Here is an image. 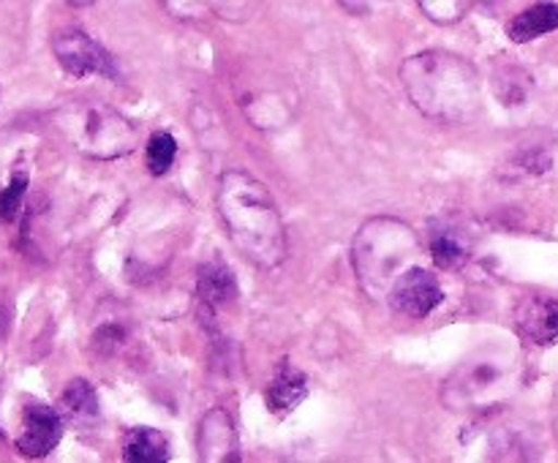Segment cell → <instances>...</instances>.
<instances>
[{"instance_id":"1","label":"cell","mask_w":558,"mask_h":463,"mask_svg":"<svg viewBox=\"0 0 558 463\" xmlns=\"http://www.w3.org/2000/svg\"><path fill=\"white\" fill-rule=\"evenodd\" d=\"M216 205L240 254L259 270H276L287 259V227L276 199L262 180L245 169H227L218 178Z\"/></svg>"},{"instance_id":"2","label":"cell","mask_w":558,"mask_h":463,"mask_svg":"<svg viewBox=\"0 0 558 463\" xmlns=\"http://www.w3.org/2000/svg\"><path fill=\"white\" fill-rule=\"evenodd\" d=\"M409 101L436 123H463L480 109V74L472 60L445 49H425L401 65Z\"/></svg>"},{"instance_id":"3","label":"cell","mask_w":558,"mask_h":463,"mask_svg":"<svg viewBox=\"0 0 558 463\" xmlns=\"http://www.w3.org/2000/svg\"><path fill=\"white\" fill-rule=\"evenodd\" d=\"M420 240L401 218L379 216L360 227L352 243V265L357 281L371 300H385L398 278L414 267Z\"/></svg>"},{"instance_id":"4","label":"cell","mask_w":558,"mask_h":463,"mask_svg":"<svg viewBox=\"0 0 558 463\" xmlns=\"http://www.w3.org/2000/svg\"><path fill=\"white\" fill-rule=\"evenodd\" d=\"M518 381V360L505 349H480L463 360L441 387V401L452 412L490 409L505 401Z\"/></svg>"},{"instance_id":"5","label":"cell","mask_w":558,"mask_h":463,"mask_svg":"<svg viewBox=\"0 0 558 463\" xmlns=\"http://www.w3.org/2000/svg\"><path fill=\"white\" fill-rule=\"evenodd\" d=\"M65 139L90 158H120L136 147V129L131 120L98 101H71L58 112Z\"/></svg>"},{"instance_id":"6","label":"cell","mask_w":558,"mask_h":463,"mask_svg":"<svg viewBox=\"0 0 558 463\" xmlns=\"http://www.w3.org/2000/svg\"><path fill=\"white\" fill-rule=\"evenodd\" d=\"M52 52L58 58L60 69L65 74L76 76H90V74H114L112 54L96 41V38L87 36L80 27H69V31L54 33L52 38Z\"/></svg>"},{"instance_id":"7","label":"cell","mask_w":558,"mask_h":463,"mask_svg":"<svg viewBox=\"0 0 558 463\" xmlns=\"http://www.w3.org/2000/svg\"><path fill=\"white\" fill-rule=\"evenodd\" d=\"M441 297H445V292H441L439 278L417 265L409 267L387 294L392 308L403 316H412V319H425L441 303Z\"/></svg>"},{"instance_id":"8","label":"cell","mask_w":558,"mask_h":463,"mask_svg":"<svg viewBox=\"0 0 558 463\" xmlns=\"http://www.w3.org/2000/svg\"><path fill=\"white\" fill-rule=\"evenodd\" d=\"M63 423L58 409L44 403H27L22 412V430L16 436V450L25 458H44L63 439Z\"/></svg>"},{"instance_id":"9","label":"cell","mask_w":558,"mask_h":463,"mask_svg":"<svg viewBox=\"0 0 558 463\" xmlns=\"http://www.w3.org/2000/svg\"><path fill=\"white\" fill-rule=\"evenodd\" d=\"M515 327L526 341L548 346L558 341V300L529 294L515 305Z\"/></svg>"},{"instance_id":"10","label":"cell","mask_w":558,"mask_h":463,"mask_svg":"<svg viewBox=\"0 0 558 463\" xmlns=\"http://www.w3.org/2000/svg\"><path fill=\"white\" fill-rule=\"evenodd\" d=\"M196 444L205 463L238 461V430H234L232 417L223 409H210L199 423Z\"/></svg>"},{"instance_id":"11","label":"cell","mask_w":558,"mask_h":463,"mask_svg":"<svg viewBox=\"0 0 558 463\" xmlns=\"http://www.w3.org/2000/svg\"><path fill=\"white\" fill-rule=\"evenodd\" d=\"M558 27V3L554 0H539V3L529 5L526 11H521L518 16H512L510 25H507V36L515 44H529L534 38L545 36V33H554Z\"/></svg>"},{"instance_id":"12","label":"cell","mask_w":558,"mask_h":463,"mask_svg":"<svg viewBox=\"0 0 558 463\" xmlns=\"http://www.w3.org/2000/svg\"><path fill=\"white\" fill-rule=\"evenodd\" d=\"M60 417L69 425H76V428H85L93 419L98 417V395L93 390L90 381L74 379L65 385V390L60 392L58 401Z\"/></svg>"},{"instance_id":"13","label":"cell","mask_w":558,"mask_h":463,"mask_svg":"<svg viewBox=\"0 0 558 463\" xmlns=\"http://www.w3.org/2000/svg\"><path fill=\"white\" fill-rule=\"evenodd\" d=\"M196 292H199L205 305L223 308V305L234 303V297H238V283H234L232 270L223 261H207V265H202L199 278H196Z\"/></svg>"},{"instance_id":"14","label":"cell","mask_w":558,"mask_h":463,"mask_svg":"<svg viewBox=\"0 0 558 463\" xmlns=\"http://www.w3.org/2000/svg\"><path fill=\"white\" fill-rule=\"evenodd\" d=\"M430 256L445 270H458L469 261V240L461 229L436 223L430 229Z\"/></svg>"},{"instance_id":"15","label":"cell","mask_w":558,"mask_h":463,"mask_svg":"<svg viewBox=\"0 0 558 463\" xmlns=\"http://www.w3.org/2000/svg\"><path fill=\"white\" fill-rule=\"evenodd\" d=\"M123 461L129 463L169 461V439L156 428H131L123 441Z\"/></svg>"},{"instance_id":"16","label":"cell","mask_w":558,"mask_h":463,"mask_svg":"<svg viewBox=\"0 0 558 463\" xmlns=\"http://www.w3.org/2000/svg\"><path fill=\"white\" fill-rule=\"evenodd\" d=\"M308 395V385H305V376L300 370L283 365L281 374L272 379L270 390H267V406H270L272 414H289L294 406H298L303 398Z\"/></svg>"},{"instance_id":"17","label":"cell","mask_w":558,"mask_h":463,"mask_svg":"<svg viewBox=\"0 0 558 463\" xmlns=\"http://www.w3.org/2000/svg\"><path fill=\"white\" fill-rule=\"evenodd\" d=\"M174 156H178V142L169 131H158V134L150 136V142H147V169L153 174H167L169 167L174 163Z\"/></svg>"},{"instance_id":"18","label":"cell","mask_w":558,"mask_h":463,"mask_svg":"<svg viewBox=\"0 0 558 463\" xmlns=\"http://www.w3.org/2000/svg\"><path fill=\"white\" fill-rule=\"evenodd\" d=\"M27 183H31V180H27L25 169H16V172L11 174L9 185L0 191V221H16V216H20L22 210V199H25Z\"/></svg>"},{"instance_id":"19","label":"cell","mask_w":558,"mask_h":463,"mask_svg":"<svg viewBox=\"0 0 558 463\" xmlns=\"http://www.w3.org/2000/svg\"><path fill=\"white\" fill-rule=\"evenodd\" d=\"M167 14L183 22H202L218 9V0H158Z\"/></svg>"},{"instance_id":"20","label":"cell","mask_w":558,"mask_h":463,"mask_svg":"<svg viewBox=\"0 0 558 463\" xmlns=\"http://www.w3.org/2000/svg\"><path fill=\"white\" fill-rule=\"evenodd\" d=\"M420 9L439 25H450L458 22L469 9V0H417Z\"/></svg>"},{"instance_id":"21","label":"cell","mask_w":558,"mask_h":463,"mask_svg":"<svg viewBox=\"0 0 558 463\" xmlns=\"http://www.w3.org/2000/svg\"><path fill=\"white\" fill-rule=\"evenodd\" d=\"M69 3L74 5V9H85V5H93L96 0H69Z\"/></svg>"},{"instance_id":"22","label":"cell","mask_w":558,"mask_h":463,"mask_svg":"<svg viewBox=\"0 0 558 463\" xmlns=\"http://www.w3.org/2000/svg\"><path fill=\"white\" fill-rule=\"evenodd\" d=\"M343 5H347V9H352V11H354V0H343Z\"/></svg>"},{"instance_id":"23","label":"cell","mask_w":558,"mask_h":463,"mask_svg":"<svg viewBox=\"0 0 558 463\" xmlns=\"http://www.w3.org/2000/svg\"><path fill=\"white\" fill-rule=\"evenodd\" d=\"M483 3H494V0H483Z\"/></svg>"}]
</instances>
